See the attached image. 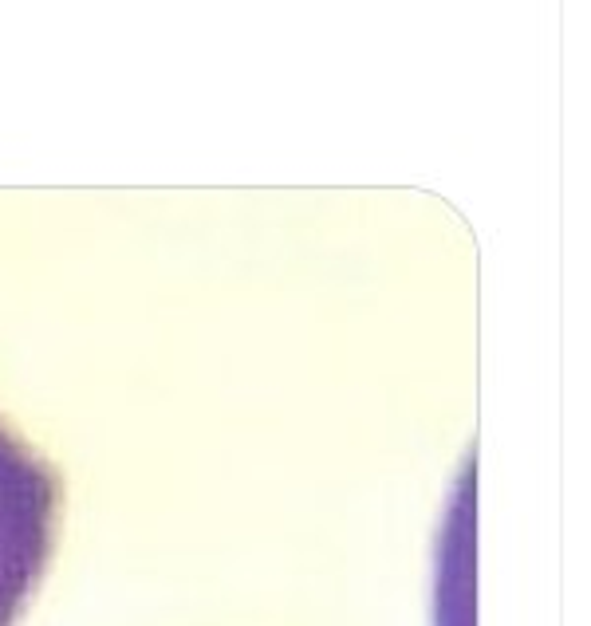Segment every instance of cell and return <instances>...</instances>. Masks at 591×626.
<instances>
[{
	"instance_id": "cell-1",
	"label": "cell",
	"mask_w": 591,
	"mask_h": 626,
	"mask_svg": "<svg viewBox=\"0 0 591 626\" xmlns=\"http://www.w3.org/2000/svg\"><path fill=\"white\" fill-rule=\"evenodd\" d=\"M56 516V473L0 422V626H16L52 560Z\"/></svg>"
}]
</instances>
